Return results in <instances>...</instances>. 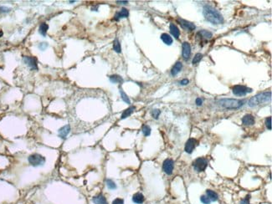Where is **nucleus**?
Returning <instances> with one entry per match:
<instances>
[{
    "label": "nucleus",
    "instance_id": "37",
    "mask_svg": "<svg viewBox=\"0 0 272 204\" xmlns=\"http://www.w3.org/2000/svg\"><path fill=\"white\" fill-rule=\"evenodd\" d=\"M195 102L196 105H198V106H200V105H202V104H203V100H202L201 98H197Z\"/></svg>",
    "mask_w": 272,
    "mask_h": 204
},
{
    "label": "nucleus",
    "instance_id": "2",
    "mask_svg": "<svg viewBox=\"0 0 272 204\" xmlns=\"http://www.w3.org/2000/svg\"><path fill=\"white\" fill-rule=\"evenodd\" d=\"M271 100V91H266V92H262L261 94L256 95V96L252 97L249 100V105L250 107H255L257 105H260L261 104H265L270 102Z\"/></svg>",
    "mask_w": 272,
    "mask_h": 204
},
{
    "label": "nucleus",
    "instance_id": "31",
    "mask_svg": "<svg viewBox=\"0 0 272 204\" xmlns=\"http://www.w3.org/2000/svg\"><path fill=\"white\" fill-rule=\"evenodd\" d=\"M201 203L203 204H210L211 203V200L208 198V197L207 195H203L200 198Z\"/></svg>",
    "mask_w": 272,
    "mask_h": 204
},
{
    "label": "nucleus",
    "instance_id": "4",
    "mask_svg": "<svg viewBox=\"0 0 272 204\" xmlns=\"http://www.w3.org/2000/svg\"><path fill=\"white\" fill-rule=\"evenodd\" d=\"M28 161L31 166H34V167H37V166H43L45 163L46 159L42 155L38 154V153H34L28 157Z\"/></svg>",
    "mask_w": 272,
    "mask_h": 204
},
{
    "label": "nucleus",
    "instance_id": "34",
    "mask_svg": "<svg viewBox=\"0 0 272 204\" xmlns=\"http://www.w3.org/2000/svg\"><path fill=\"white\" fill-rule=\"evenodd\" d=\"M48 47V44L47 43H40L39 44V49L40 50H45Z\"/></svg>",
    "mask_w": 272,
    "mask_h": 204
},
{
    "label": "nucleus",
    "instance_id": "19",
    "mask_svg": "<svg viewBox=\"0 0 272 204\" xmlns=\"http://www.w3.org/2000/svg\"><path fill=\"white\" fill-rule=\"evenodd\" d=\"M170 33L173 36L175 39H178L180 35V30L177 27V25H175L174 23L170 24Z\"/></svg>",
    "mask_w": 272,
    "mask_h": 204
},
{
    "label": "nucleus",
    "instance_id": "15",
    "mask_svg": "<svg viewBox=\"0 0 272 204\" xmlns=\"http://www.w3.org/2000/svg\"><path fill=\"white\" fill-rule=\"evenodd\" d=\"M145 201L143 194L141 193H136L132 196V202L136 204H142Z\"/></svg>",
    "mask_w": 272,
    "mask_h": 204
},
{
    "label": "nucleus",
    "instance_id": "12",
    "mask_svg": "<svg viewBox=\"0 0 272 204\" xmlns=\"http://www.w3.org/2000/svg\"><path fill=\"white\" fill-rule=\"evenodd\" d=\"M242 123L245 125V126H253L255 123H256V120H255V117L250 115V114H246L245 116H243L242 118Z\"/></svg>",
    "mask_w": 272,
    "mask_h": 204
},
{
    "label": "nucleus",
    "instance_id": "13",
    "mask_svg": "<svg viewBox=\"0 0 272 204\" xmlns=\"http://www.w3.org/2000/svg\"><path fill=\"white\" fill-rule=\"evenodd\" d=\"M183 57L185 60H188L191 55V46L189 43L188 42H183Z\"/></svg>",
    "mask_w": 272,
    "mask_h": 204
},
{
    "label": "nucleus",
    "instance_id": "39",
    "mask_svg": "<svg viewBox=\"0 0 272 204\" xmlns=\"http://www.w3.org/2000/svg\"><path fill=\"white\" fill-rule=\"evenodd\" d=\"M116 3H117L118 4H128L127 1H117Z\"/></svg>",
    "mask_w": 272,
    "mask_h": 204
},
{
    "label": "nucleus",
    "instance_id": "33",
    "mask_svg": "<svg viewBox=\"0 0 272 204\" xmlns=\"http://www.w3.org/2000/svg\"><path fill=\"white\" fill-rule=\"evenodd\" d=\"M266 126L267 129L268 130H271V117L269 116L268 118L266 119Z\"/></svg>",
    "mask_w": 272,
    "mask_h": 204
},
{
    "label": "nucleus",
    "instance_id": "9",
    "mask_svg": "<svg viewBox=\"0 0 272 204\" xmlns=\"http://www.w3.org/2000/svg\"><path fill=\"white\" fill-rule=\"evenodd\" d=\"M196 145H197V141H196V139H194V138H189V139L186 141V144H185L184 146V151L187 153L191 154V153L193 151L194 148L196 147Z\"/></svg>",
    "mask_w": 272,
    "mask_h": 204
},
{
    "label": "nucleus",
    "instance_id": "24",
    "mask_svg": "<svg viewBox=\"0 0 272 204\" xmlns=\"http://www.w3.org/2000/svg\"><path fill=\"white\" fill-rule=\"evenodd\" d=\"M206 194L207 196L208 197V198L210 199L211 201L216 202L218 199V196L217 193H215V192H213V191H212V190H207Z\"/></svg>",
    "mask_w": 272,
    "mask_h": 204
},
{
    "label": "nucleus",
    "instance_id": "11",
    "mask_svg": "<svg viewBox=\"0 0 272 204\" xmlns=\"http://www.w3.org/2000/svg\"><path fill=\"white\" fill-rule=\"evenodd\" d=\"M70 132H71V127H70V125H65V126L59 129L58 136L61 139H66L67 136L70 134Z\"/></svg>",
    "mask_w": 272,
    "mask_h": 204
},
{
    "label": "nucleus",
    "instance_id": "16",
    "mask_svg": "<svg viewBox=\"0 0 272 204\" xmlns=\"http://www.w3.org/2000/svg\"><path fill=\"white\" fill-rule=\"evenodd\" d=\"M92 201L95 204H108V202L106 198V197L102 194H99L97 196L94 197Z\"/></svg>",
    "mask_w": 272,
    "mask_h": 204
},
{
    "label": "nucleus",
    "instance_id": "7",
    "mask_svg": "<svg viewBox=\"0 0 272 204\" xmlns=\"http://www.w3.org/2000/svg\"><path fill=\"white\" fill-rule=\"evenodd\" d=\"M23 61L24 64H26L28 66L31 70H38V64H37V59L32 56H24Z\"/></svg>",
    "mask_w": 272,
    "mask_h": 204
},
{
    "label": "nucleus",
    "instance_id": "36",
    "mask_svg": "<svg viewBox=\"0 0 272 204\" xmlns=\"http://www.w3.org/2000/svg\"><path fill=\"white\" fill-rule=\"evenodd\" d=\"M250 195L246 196V197H245V198L240 202V204H249V201H250Z\"/></svg>",
    "mask_w": 272,
    "mask_h": 204
},
{
    "label": "nucleus",
    "instance_id": "18",
    "mask_svg": "<svg viewBox=\"0 0 272 204\" xmlns=\"http://www.w3.org/2000/svg\"><path fill=\"white\" fill-rule=\"evenodd\" d=\"M197 37H200L203 39H210L213 37V33L208 30H201L197 33Z\"/></svg>",
    "mask_w": 272,
    "mask_h": 204
},
{
    "label": "nucleus",
    "instance_id": "23",
    "mask_svg": "<svg viewBox=\"0 0 272 204\" xmlns=\"http://www.w3.org/2000/svg\"><path fill=\"white\" fill-rule=\"evenodd\" d=\"M110 81L113 84H121L123 83V79L121 76H120L118 75H112L110 76Z\"/></svg>",
    "mask_w": 272,
    "mask_h": 204
},
{
    "label": "nucleus",
    "instance_id": "6",
    "mask_svg": "<svg viewBox=\"0 0 272 204\" xmlns=\"http://www.w3.org/2000/svg\"><path fill=\"white\" fill-rule=\"evenodd\" d=\"M232 90H233V93L237 96H244L248 93L252 92V89L245 86V85H234L232 89Z\"/></svg>",
    "mask_w": 272,
    "mask_h": 204
},
{
    "label": "nucleus",
    "instance_id": "8",
    "mask_svg": "<svg viewBox=\"0 0 272 204\" xmlns=\"http://www.w3.org/2000/svg\"><path fill=\"white\" fill-rule=\"evenodd\" d=\"M174 162L172 159H166L163 163V171L168 174V175H172L173 171Z\"/></svg>",
    "mask_w": 272,
    "mask_h": 204
},
{
    "label": "nucleus",
    "instance_id": "20",
    "mask_svg": "<svg viewBox=\"0 0 272 204\" xmlns=\"http://www.w3.org/2000/svg\"><path fill=\"white\" fill-rule=\"evenodd\" d=\"M136 110V107H135V106H130L129 108L126 109V110L122 112L121 116V120H124L126 118H127L128 116H130L134 112V110Z\"/></svg>",
    "mask_w": 272,
    "mask_h": 204
},
{
    "label": "nucleus",
    "instance_id": "40",
    "mask_svg": "<svg viewBox=\"0 0 272 204\" xmlns=\"http://www.w3.org/2000/svg\"><path fill=\"white\" fill-rule=\"evenodd\" d=\"M2 34H3V33H2V32H0V36H1Z\"/></svg>",
    "mask_w": 272,
    "mask_h": 204
},
{
    "label": "nucleus",
    "instance_id": "26",
    "mask_svg": "<svg viewBox=\"0 0 272 204\" xmlns=\"http://www.w3.org/2000/svg\"><path fill=\"white\" fill-rule=\"evenodd\" d=\"M151 128L149 126H147V125H143L142 126V128H141V131L143 133V135L145 136H149L150 135H151Z\"/></svg>",
    "mask_w": 272,
    "mask_h": 204
},
{
    "label": "nucleus",
    "instance_id": "1",
    "mask_svg": "<svg viewBox=\"0 0 272 204\" xmlns=\"http://www.w3.org/2000/svg\"><path fill=\"white\" fill-rule=\"evenodd\" d=\"M203 14L208 22L213 24H221L223 23V18L222 14L213 8L212 6L205 5L203 9Z\"/></svg>",
    "mask_w": 272,
    "mask_h": 204
},
{
    "label": "nucleus",
    "instance_id": "10",
    "mask_svg": "<svg viewBox=\"0 0 272 204\" xmlns=\"http://www.w3.org/2000/svg\"><path fill=\"white\" fill-rule=\"evenodd\" d=\"M178 21L181 24V26L183 28H185V29H188L189 31H192V30L195 29L196 26L194 25V23L189 22L188 20H185V19H183V18H178Z\"/></svg>",
    "mask_w": 272,
    "mask_h": 204
},
{
    "label": "nucleus",
    "instance_id": "28",
    "mask_svg": "<svg viewBox=\"0 0 272 204\" xmlns=\"http://www.w3.org/2000/svg\"><path fill=\"white\" fill-rule=\"evenodd\" d=\"M120 94H121V99L122 100L126 103V104H131V100L129 99V97L127 96V95L126 94L125 92L122 90V89H120Z\"/></svg>",
    "mask_w": 272,
    "mask_h": 204
},
{
    "label": "nucleus",
    "instance_id": "29",
    "mask_svg": "<svg viewBox=\"0 0 272 204\" xmlns=\"http://www.w3.org/2000/svg\"><path fill=\"white\" fill-rule=\"evenodd\" d=\"M202 58H203V55L202 54H200V53L196 54L194 58L193 59V65H196V64L199 63V61L201 60Z\"/></svg>",
    "mask_w": 272,
    "mask_h": 204
},
{
    "label": "nucleus",
    "instance_id": "35",
    "mask_svg": "<svg viewBox=\"0 0 272 204\" xmlns=\"http://www.w3.org/2000/svg\"><path fill=\"white\" fill-rule=\"evenodd\" d=\"M112 204H124V200L122 198H116L113 200Z\"/></svg>",
    "mask_w": 272,
    "mask_h": 204
},
{
    "label": "nucleus",
    "instance_id": "27",
    "mask_svg": "<svg viewBox=\"0 0 272 204\" xmlns=\"http://www.w3.org/2000/svg\"><path fill=\"white\" fill-rule=\"evenodd\" d=\"M106 183L107 188H108L110 190H115V189H116V188H117V187H116V184L114 181H112L111 179H106Z\"/></svg>",
    "mask_w": 272,
    "mask_h": 204
},
{
    "label": "nucleus",
    "instance_id": "30",
    "mask_svg": "<svg viewBox=\"0 0 272 204\" xmlns=\"http://www.w3.org/2000/svg\"><path fill=\"white\" fill-rule=\"evenodd\" d=\"M160 114H161V110H158V109H153V110L151 111V115L154 118V119H156V120H158V117L160 116Z\"/></svg>",
    "mask_w": 272,
    "mask_h": 204
},
{
    "label": "nucleus",
    "instance_id": "38",
    "mask_svg": "<svg viewBox=\"0 0 272 204\" xmlns=\"http://www.w3.org/2000/svg\"><path fill=\"white\" fill-rule=\"evenodd\" d=\"M179 83L180 85H188V84L189 83V80H188V79H184V80H181Z\"/></svg>",
    "mask_w": 272,
    "mask_h": 204
},
{
    "label": "nucleus",
    "instance_id": "22",
    "mask_svg": "<svg viewBox=\"0 0 272 204\" xmlns=\"http://www.w3.org/2000/svg\"><path fill=\"white\" fill-rule=\"evenodd\" d=\"M161 39L163 41V43L167 45H171L173 44V39L172 37L166 33H163L161 34Z\"/></svg>",
    "mask_w": 272,
    "mask_h": 204
},
{
    "label": "nucleus",
    "instance_id": "25",
    "mask_svg": "<svg viewBox=\"0 0 272 204\" xmlns=\"http://www.w3.org/2000/svg\"><path fill=\"white\" fill-rule=\"evenodd\" d=\"M113 50L116 52V53H121V44H120L119 40L117 38H116L113 41Z\"/></svg>",
    "mask_w": 272,
    "mask_h": 204
},
{
    "label": "nucleus",
    "instance_id": "21",
    "mask_svg": "<svg viewBox=\"0 0 272 204\" xmlns=\"http://www.w3.org/2000/svg\"><path fill=\"white\" fill-rule=\"evenodd\" d=\"M49 29V25L46 23H41L39 27V33H40L42 36L45 37L47 34V31Z\"/></svg>",
    "mask_w": 272,
    "mask_h": 204
},
{
    "label": "nucleus",
    "instance_id": "32",
    "mask_svg": "<svg viewBox=\"0 0 272 204\" xmlns=\"http://www.w3.org/2000/svg\"><path fill=\"white\" fill-rule=\"evenodd\" d=\"M12 9L9 7H6V6H0V14H6V13H9L10 12Z\"/></svg>",
    "mask_w": 272,
    "mask_h": 204
},
{
    "label": "nucleus",
    "instance_id": "14",
    "mask_svg": "<svg viewBox=\"0 0 272 204\" xmlns=\"http://www.w3.org/2000/svg\"><path fill=\"white\" fill-rule=\"evenodd\" d=\"M129 16V11L128 9H126L125 8L121 9V11L117 12L114 16V20L116 21H118L121 18H128Z\"/></svg>",
    "mask_w": 272,
    "mask_h": 204
},
{
    "label": "nucleus",
    "instance_id": "5",
    "mask_svg": "<svg viewBox=\"0 0 272 204\" xmlns=\"http://www.w3.org/2000/svg\"><path fill=\"white\" fill-rule=\"evenodd\" d=\"M193 169L198 172L203 171L208 166V161L203 157H198L193 162Z\"/></svg>",
    "mask_w": 272,
    "mask_h": 204
},
{
    "label": "nucleus",
    "instance_id": "3",
    "mask_svg": "<svg viewBox=\"0 0 272 204\" xmlns=\"http://www.w3.org/2000/svg\"><path fill=\"white\" fill-rule=\"evenodd\" d=\"M218 104L225 109H238L245 104V100L235 99H221Z\"/></svg>",
    "mask_w": 272,
    "mask_h": 204
},
{
    "label": "nucleus",
    "instance_id": "17",
    "mask_svg": "<svg viewBox=\"0 0 272 204\" xmlns=\"http://www.w3.org/2000/svg\"><path fill=\"white\" fill-rule=\"evenodd\" d=\"M182 68H183L182 63H181L180 61H178V62L174 65L173 67L172 68V70H171V75H172L173 76L177 75L182 70Z\"/></svg>",
    "mask_w": 272,
    "mask_h": 204
}]
</instances>
